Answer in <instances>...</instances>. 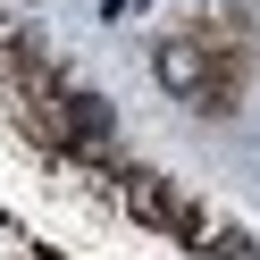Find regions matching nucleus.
Listing matches in <instances>:
<instances>
[{
    "label": "nucleus",
    "mask_w": 260,
    "mask_h": 260,
    "mask_svg": "<svg viewBox=\"0 0 260 260\" xmlns=\"http://www.w3.org/2000/svg\"><path fill=\"white\" fill-rule=\"evenodd\" d=\"M151 76H159V92H176V101H193L202 118H226L235 109V92H243V59L235 51H210V42H159L151 51Z\"/></svg>",
    "instance_id": "1"
},
{
    "label": "nucleus",
    "mask_w": 260,
    "mask_h": 260,
    "mask_svg": "<svg viewBox=\"0 0 260 260\" xmlns=\"http://www.w3.org/2000/svg\"><path fill=\"white\" fill-rule=\"evenodd\" d=\"M118 185H126V210H135L143 226H159V235H176V243H210V235H218V226H210V210L193 202V193H176L159 168H135V159H126Z\"/></svg>",
    "instance_id": "2"
},
{
    "label": "nucleus",
    "mask_w": 260,
    "mask_h": 260,
    "mask_svg": "<svg viewBox=\"0 0 260 260\" xmlns=\"http://www.w3.org/2000/svg\"><path fill=\"white\" fill-rule=\"evenodd\" d=\"M0 34H9V25H0Z\"/></svg>",
    "instance_id": "3"
}]
</instances>
